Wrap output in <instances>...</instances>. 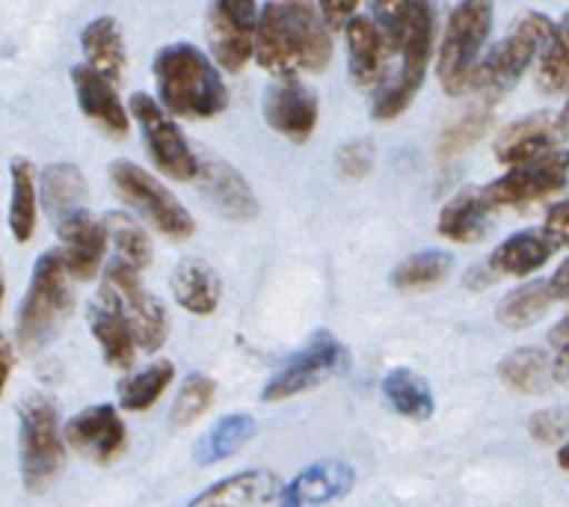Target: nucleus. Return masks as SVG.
<instances>
[{
	"label": "nucleus",
	"instance_id": "1",
	"mask_svg": "<svg viewBox=\"0 0 569 507\" xmlns=\"http://www.w3.org/2000/svg\"><path fill=\"white\" fill-rule=\"evenodd\" d=\"M252 60L273 78L327 69L332 60V39L318 3L267 0L258 16Z\"/></svg>",
	"mask_w": 569,
	"mask_h": 507
},
{
	"label": "nucleus",
	"instance_id": "2",
	"mask_svg": "<svg viewBox=\"0 0 569 507\" xmlns=\"http://www.w3.org/2000/svg\"><path fill=\"white\" fill-rule=\"evenodd\" d=\"M158 101L176 119H217L229 107V89L213 57L193 42L163 44L151 62Z\"/></svg>",
	"mask_w": 569,
	"mask_h": 507
},
{
	"label": "nucleus",
	"instance_id": "3",
	"mask_svg": "<svg viewBox=\"0 0 569 507\" xmlns=\"http://www.w3.org/2000/svg\"><path fill=\"white\" fill-rule=\"evenodd\" d=\"M71 274L62 261L60 249H48L36 258L30 288H27L21 309H18L16 336L21 350L36 354L44 345H51L62 324L74 309V294L69 285Z\"/></svg>",
	"mask_w": 569,
	"mask_h": 507
},
{
	"label": "nucleus",
	"instance_id": "4",
	"mask_svg": "<svg viewBox=\"0 0 569 507\" xmlns=\"http://www.w3.org/2000/svg\"><path fill=\"white\" fill-rule=\"evenodd\" d=\"M496 3L492 0H460L445 21L439 53H436V74L451 98L469 92L471 74L483 60V48L492 33Z\"/></svg>",
	"mask_w": 569,
	"mask_h": 507
},
{
	"label": "nucleus",
	"instance_id": "5",
	"mask_svg": "<svg viewBox=\"0 0 569 507\" xmlns=\"http://www.w3.org/2000/svg\"><path fill=\"white\" fill-rule=\"evenodd\" d=\"M18 454L27 493H44L62 471L66 434L60 430L57 404L42 391L24 398L18 407Z\"/></svg>",
	"mask_w": 569,
	"mask_h": 507
},
{
	"label": "nucleus",
	"instance_id": "6",
	"mask_svg": "<svg viewBox=\"0 0 569 507\" xmlns=\"http://www.w3.org/2000/svg\"><path fill=\"white\" fill-rule=\"evenodd\" d=\"M551 27L555 21L542 12H525L516 18L513 30L492 51L483 53V60L471 74L469 92L483 98H501L510 92L522 80L525 71L537 62L542 44L549 42Z\"/></svg>",
	"mask_w": 569,
	"mask_h": 507
},
{
	"label": "nucleus",
	"instance_id": "7",
	"mask_svg": "<svg viewBox=\"0 0 569 507\" xmlns=\"http://www.w3.org/2000/svg\"><path fill=\"white\" fill-rule=\"evenodd\" d=\"M436 39V9L430 0H416L412 16L407 21L403 39H400V69L398 74L380 89L373 98V119L377 122H395L400 113H407L416 101L418 89L427 78V66L433 60Z\"/></svg>",
	"mask_w": 569,
	"mask_h": 507
},
{
	"label": "nucleus",
	"instance_id": "8",
	"mask_svg": "<svg viewBox=\"0 0 569 507\" xmlns=\"http://www.w3.org/2000/svg\"><path fill=\"white\" fill-rule=\"evenodd\" d=\"M110 181L116 196L122 199L131 211H137L151 229L160 231L169 240L193 238L196 220L187 211L184 202H178L176 193H169L149 169L137 167L131 160H113L110 163Z\"/></svg>",
	"mask_w": 569,
	"mask_h": 507
},
{
	"label": "nucleus",
	"instance_id": "9",
	"mask_svg": "<svg viewBox=\"0 0 569 507\" xmlns=\"http://www.w3.org/2000/svg\"><path fill=\"white\" fill-rule=\"evenodd\" d=\"M128 110L140 128L146 155L160 176L172 178V181H196L202 172V158L187 142L176 116L167 113L158 98L149 96V92H133Z\"/></svg>",
	"mask_w": 569,
	"mask_h": 507
},
{
	"label": "nucleus",
	"instance_id": "10",
	"mask_svg": "<svg viewBox=\"0 0 569 507\" xmlns=\"http://www.w3.org/2000/svg\"><path fill=\"white\" fill-rule=\"evenodd\" d=\"M98 297H104L107 302H113L116 309L122 311L124 320L131 324L137 345L146 354H154L163 347L169 336V315L167 306L142 288L140 270H133L128 265L110 261L104 270V282Z\"/></svg>",
	"mask_w": 569,
	"mask_h": 507
},
{
	"label": "nucleus",
	"instance_id": "11",
	"mask_svg": "<svg viewBox=\"0 0 569 507\" xmlns=\"http://www.w3.org/2000/svg\"><path fill=\"white\" fill-rule=\"evenodd\" d=\"M569 185V151L551 149L549 155L525 160L516 167H507V172L489 181L483 187L492 208H528L533 202H542L549 196L560 193Z\"/></svg>",
	"mask_w": 569,
	"mask_h": 507
},
{
	"label": "nucleus",
	"instance_id": "12",
	"mask_svg": "<svg viewBox=\"0 0 569 507\" xmlns=\"http://www.w3.org/2000/svg\"><path fill=\"white\" fill-rule=\"evenodd\" d=\"M341 371H347L345 345L332 332H318V336H311V341L302 347L300 354L291 356L279 368L276 377H270V382L261 391V400L276 404V400L297 398V395L315 389Z\"/></svg>",
	"mask_w": 569,
	"mask_h": 507
},
{
	"label": "nucleus",
	"instance_id": "13",
	"mask_svg": "<svg viewBox=\"0 0 569 507\" xmlns=\"http://www.w3.org/2000/svg\"><path fill=\"white\" fill-rule=\"evenodd\" d=\"M256 0H208V44L222 71L238 74L256 53Z\"/></svg>",
	"mask_w": 569,
	"mask_h": 507
},
{
	"label": "nucleus",
	"instance_id": "14",
	"mask_svg": "<svg viewBox=\"0 0 569 507\" xmlns=\"http://www.w3.org/2000/svg\"><path fill=\"white\" fill-rule=\"evenodd\" d=\"M261 113L270 131L302 146L318 128L320 101L315 89L302 83L300 74H284V78H273V83L264 89Z\"/></svg>",
	"mask_w": 569,
	"mask_h": 507
},
{
	"label": "nucleus",
	"instance_id": "15",
	"mask_svg": "<svg viewBox=\"0 0 569 507\" xmlns=\"http://www.w3.org/2000/svg\"><path fill=\"white\" fill-rule=\"evenodd\" d=\"M66 443L78 454L89 457L98 466L113 463L128 445V430L113 404H96V407L80 409L66 425Z\"/></svg>",
	"mask_w": 569,
	"mask_h": 507
},
{
	"label": "nucleus",
	"instance_id": "16",
	"mask_svg": "<svg viewBox=\"0 0 569 507\" xmlns=\"http://www.w3.org/2000/svg\"><path fill=\"white\" fill-rule=\"evenodd\" d=\"M71 87L78 98L80 113L96 125L98 131H104L113 140H124L131 131V110L122 105V98L116 92V83L104 78L101 71L83 66L71 69Z\"/></svg>",
	"mask_w": 569,
	"mask_h": 507
},
{
	"label": "nucleus",
	"instance_id": "17",
	"mask_svg": "<svg viewBox=\"0 0 569 507\" xmlns=\"http://www.w3.org/2000/svg\"><path fill=\"white\" fill-rule=\"evenodd\" d=\"M57 235H60V252L71 279H80V282L92 279L104 265L107 247H110L104 220H96L89 208H83L57 222Z\"/></svg>",
	"mask_w": 569,
	"mask_h": 507
},
{
	"label": "nucleus",
	"instance_id": "18",
	"mask_svg": "<svg viewBox=\"0 0 569 507\" xmlns=\"http://www.w3.org/2000/svg\"><path fill=\"white\" fill-rule=\"evenodd\" d=\"M284 484L267 469L234 471L204 487L187 507H282Z\"/></svg>",
	"mask_w": 569,
	"mask_h": 507
},
{
	"label": "nucleus",
	"instance_id": "19",
	"mask_svg": "<svg viewBox=\"0 0 569 507\" xmlns=\"http://www.w3.org/2000/svg\"><path fill=\"white\" fill-rule=\"evenodd\" d=\"M347 42V74L356 89L371 92L386 83V62H389V42L371 16H356L345 27Z\"/></svg>",
	"mask_w": 569,
	"mask_h": 507
},
{
	"label": "nucleus",
	"instance_id": "20",
	"mask_svg": "<svg viewBox=\"0 0 569 507\" xmlns=\"http://www.w3.org/2000/svg\"><path fill=\"white\" fill-rule=\"evenodd\" d=\"M356 484V471L345 460H318L284 484L282 507H323L345 498Z\"/></svg>",
	"mask_w": 569,
	"mask_h": 507
},
{
	"label": "nucleus",
	"instance_id": "21",
	"mask_svg": "<svg viewBox=\"0 0 569 507\" xmlns=\"http://www.w3.org/2000/svg\"><path fill=\"white\" fill-rule=\"evenodd\" d=\"M560 137H563V131H560L558 116H522V119L507 125L505 131L496 137V160L505 163V167H516V163H525V160L549 155L551 149H560Z\"/></svg>",
	"mask_w": 569,
	"mask_h": 507
},
{
	"label": "nucleus",
	"instance_id": "22",
	"mask_svg": "<svg viewBox=\"0 0 569 507\" xmlns=\"http://www.w3.org/2000/svg\"><path fill=\"white\" fill-rule=\"evenodd\" d=\"M196 185L202 187L208 202L229 220H252L258 213V199L249 181L226 160L202 158V172L196 178Z\"/></svg>",
	"mask_w": 569,
	"mask_h": 507
},
{
	"label": "nucleus",
	"instance_id": "23",
	"mask_svg": "<svg viewBox=\"0 0 569 507\" xmlns=\"http://www.w3.org/2000/svg\"><path fill=\"white\" fill-rule=\"evenodd\" d=\"M492 211L496 208L489 205L483 187H466L442 205L436 231L451 243H478L487 235Z\"/></svg>",
	"mask_w": 569,
	"mask_h": 507
},
{
	"label": "nucleus",
	"instance_id": "24",
	"mask_svg": "<svg viewBox=\"0 0 569 507\" xmlns=\"http://www.w3.org/2000/svg\"><path fill=\"white\" fill-rule=\"evenodd\" d=\"M555 252V243L546 238L542 229H525L516 231L510 238L498 243L487 258V267L492 276H513V279H525V276L537 274Z\"/></svg>",
	"mask_w": 569,
	"mask_h": 507
},
{
	"label": "nucleus",
	"instance_id": "25",
	"mask_svg": "<svg viewBox=\"0 0 569 507\" xmlns=\"http://www.w3.org/2000/svg\"><path fill=\"white\" fill-rule=\"evenodd\" d=\"M80 51L87 60L89 69L101 71L119 87L128 71V51H124V36L119 21L110 16L92 18L83 30H80Z\"/></svg>",
	"mask_w": 569,
	"mask_h": 507
},
{
	"label": "nucleus",
	"instance_id": "26",
	"mask_svg": "<svg viewBox=\"0 0 569 507\" xmlns=\"http://www.w3.org/2000/svg\"><path fill=\"white\" fill-rule=\"evenodd\" d=\"M89 329L96 336L101 354H104V362L116 371H128L137 359V336H133L131 324L124 320V315L116 309L113 302H107L104 297H98L92 306H89Z\"/></svg>",
	"mask_w": 569,
	"mask_h": 507
},
{
	"label": "nucleus",
	"instance_id": "27",
	"mask_svg": "<svg viewBox=\"0 0 569 507\" xmlns=\"http://www.w3.org/2000/svg\"><path fill=\"white\" fill-rule=\"evenodd\" d=\"M169 288H172L178 306L199 318L213 315L222 300L220 276L202 258H184L169 276Z\"/></svg>",
	"mask_w": 569,
	"mask_h": 507
},
{
	"label": "nucleus",
	"instance_id": "28",
	"mask_svg": "<svg viewBox=\"0 0 569 507\" xmlns=\"http://www.w3.org/2000/svg\"><path fill=\"white\" fill-rule=\"evenodd\" d=\"M44 211L51 213L53 226L71 213L87 208V178L74 163H51L44 167L42 185H39Z\"/></svg>",
	"mask_w": 569,
	"mask_h": 507
},
{
	"label": "nucleus",
	"instance_id": "29",
	"mask_svg": "<svg viewBox=\"0 0 569 507\" xmlns=\"http://www.w3.org/2000/svg\"><path fill=\"white\" fill-rule=\"evenodd\" d=\"M9 231L18 243L33 238L36 222H39V185H36V169L27 158H12L9 163Z\"/></svg>",
	"mask_w": 569,
	"mask_h": 507
},
{
	"label": "nucleus",
	"instance_id": "30",
	"mask_svg": "<svg viewBox=\"0 0 569 507\" xmlns=\"http://www.w3.org/2000/svg\"><path fill=\"white\" fill-rule=\"evenodd\" d=\"M382 398L389 400V407L398 412V416L409 418V421H427L433 416L436 400L433 391H430V382L416 374L412 368H391L386 377H382Z\"/></svg>",
	"mask_w": 569,
	"mask_h": 507
},
{
	"label": "nucleus",
	"instance_id": "31",
	"mask_svg": "<svg viewBox=\"0 0 569 507\" xmlns=\"http://www.w3.org/2000/svg\"><path fill=\"white\" fill-rule=\"evenodd\" d=\"M256 436V418L249 412H231L220 418L208 434L196 443V463L199 466H213V463L229 460L238 451H243Z\"/></svg>",
	"mask_w": 569,
	"mask_h": 507
},
{
	"label": "nucleus",
	"instance_id": "32",
	"mask_svg": "<svg viewBox=\"0 0 569 507\" xmlns=\"http://www.w3.org/2000/svg\"><path fill=\"white\" fill-rule=\"evenodd\" d=\"M498 377L519 395H540L555 377V362L540 347H519L498 362Z\"/></svg>",
	"mask_w": 569,
	"mask_h": 507
},
{
	"label": "nucleus",
	"instance_id": "33",
	"mask_svg": "<svg viewBox=\"0 0 569 507\" xmlns=\"http://www.w3.org/2000/svg\"><path fill=\"white\" fill-rule=\"evenodd\" d=\"M104 229L110 247H113V261L133 267L140 274L151 265V256H154L151 238L137 217H131L128 211H110L104 217Z\"/></svg>",
	"mask_w": 569,
	"mask_h": 507
},
{
	"label": "nucleus",
	"instance_id": "34",
	"mask_svg": "<svg viewBox=\"0 0 569 507\" xmlns=\"http://www.w3.org/2000/svg\"><path fill=\"white\" fill-rule=\"evenodd\" d=\"M533 78H537V87L549 96L569 92V12L551 27L549 42L542 44L537 57Z\"/></svg>",
	"mask_w": 569,
	"mask_h": 507
},
{
	"label": "nucleus",
	"instance_id": "35",
	"mask_svg": "<svg viewBox=\"0 0 569 507\" xmlns=\"http://www.w3.org/2000/svg\"><path fill=\"white\" fill-rule=\"evenodd\" d=\"M453 258L442 249H425L416 256L403 258L395 270H391V285L398 291H427L433 285L445 282L451 274Z\"/></svg>",
	"mask_w": 569,
	"mask_h": 507
},
{
	"label": "nucleus",
	"instance_id": "36",
	"mask_svg": "<svg viewBox=\"0 0 569 507\" xmlns=\"http://www.w3.org/2000/svg\"><path fill=\"white\" fill-rule=\"evenodd\" d=\"M176 380V368L167 359H160V362H151L149 368H142L133 377L122 382V389H119V407L128 409V412H146L163 398V391L172 386Z\"/></svg>",
	"mask_w": 569,
	"mask_h": 507
},
{
	"label": "nucleus",
	"instance_id": "37",
	"mask_svg": "<svg viewBox=\"0 0 569 507\" xmlns=\"http://www.w3.org/2000/svg\"><path fill=\"white\" fill-rule=\"evenodd\" d=\"M555 297L549 291V282H528L519 285L516 291H510L505 300L498 302V320L510 329H525L537 324L546 315Z\"/></svg>",
	"mask_w": 569,
	"mask_h": 507
},
{
	"label": "nucleus",
	"instance_id": "38",
	"mask_svg": "<svg viewBox=\"0 0 569 507\" xmlns=\"http://www.w3.org/2000/svg\"><path fill=\"white\" fill-rule=\"evenodd\" d=\"M213 395H217V382L208 374H187L176 400H172V412H169L172 427L196 425L211 409Z\"/></svg>",
	"mask_w": 569,
	"mask_h": 507
},
{
	"label": "nucleus",
	"instance_id": "39",
	"mask_svg": "<svg viewBox=\"0 0 569 507\" xmlns=\"http://www.w3.org/2000/svg\"><path fill=\"white\" fill-rule=\"evenodd\" d=\"M489 128V113L487 110H475V113L462 116L460 122H453L451 128H445V133L439 137V158H453L460 155L462 149H471L475 142L487 133Z\"/></svg>",
	"mask_w": 569,
	"mask_h": 507
},
{
	"label": "nucleus",
	"instance_id": "40",
	"mask_svg": "<svg viewBox=\"0 0 569 507\" xmlns=\"http://www.w3.org/2000/svg\"><path fill=\"white\" fill-rule=\"evenodd\" d=\"M416 0H371V18L386 36L391 53L400 51V39L407 30V21L412 16Z\"/></svg>",
	"mask_w": 569,
	"mask_h": 507
},
{
	"label": "nucleus",
	"instance_id": "41",
	"mask_svg": "<svg viewBox=\"0 0 569 507\" xmlns=\"http://www.w3.org/2000/svg\"><path fill=\"white\" fill-rule=\"evenodd\" d=\"M373 160H377V151L371 140H350L338 149L336 167L345 178H362L371 172Z\"/></svg>",
	"mask_w": 569,
	"mask_h": 507
},
{
	"label": "nucleus",
	"instance_id": "42",
	"mask_svg": "<svg viewBox=\"0 0 569 507\" xmlns=\"http://www.w3.org/2000/svg\"><path fill=\"white\" fill-rule=\"evenodd\" d=\"M315 3H318L320 18H323V24L329 30H345L359 16V3L362 0H315Z\"/></svg>",
	"mask_w": 569,
	"mask_h": 507
},
{
	"label": "nucleus",
	"instance_id": "43",
	"mask_svg": "<svg viewBox=\"0 0 569 507\" xmlns=\"http://www.w3.org/2000/svg\"><path fill=\"white\" fill-rule=\"evenodd\" d=\"M563 418L555 412V409H540V412H533L531 421H528V430L537 443H558L563 439Z\"/></svg>",
	"mask_w": 569,
	"mask_h": 507
},
{
	"label": "nucleus",
	"instance_id": "44",
	"mask_svg": "<svg viewBox=\"0 0 569 507\" xmlns=\"http://www.w3.org/2000/svg\"><path fill=\"white\" fill-rule=\"evenodd\" d=\"M542 231H546V238L555 243V249L569 247V199L558 202L549 213H546Z\"/></svg>",
	"mask_w": 569,
	"mask_h": 507
},
{
	"label": "nucleus",
	"instance_id": "45",
	"mask_svg": "<svg viewBox=\"0 0 569 507\" xmlns=\"http://www.w3.org/2000/svg\"><path fill=\"white\" fill-rule=\"evenodd\" d=\"M12 368H16V347H12V341L0 332V398H3V391H7Z\"/></svg>",
	"mask_w": 569,
	"mask_h": 507
},
{
	"label": "nucleus",
	"instance_id": "46",
	"mask_svg": "<svg viewBox=\"0 0 569 507\" xmlns=\"http://www.w3.org/2000/svg\"><path fill=\"white\" fill-rule=\"evenodd\" d=\"M549 291L555 300H567L569 302V258H563L558 265V270L551 274L549 279Z\"/></svg>",
	"mask_w": 569,
	"mask_h": 507
},
{
	"label": "nucleus",
	"instance_id": "47",
	"mask_svg": "<svg viewBox=\"0 0 569 507\" xmlns=\"http://www.w3.org/2000/svg\"><path fill=\"white\" fill-rule=\"evenodd\" d=\"M549 341H551V347H555V350H560V347L569 345V315L563 320H558L555 327H551Z\"/></svg>",
	"mask_w": 569,
	"mask_h": 507
},
{
	"label": "nucleus",
	"instance_id": "48",
	"mask_svg": "<svg viewBox=\"0 0 569 507\" xmlns=\"http://www.w3.org/2000/svg\"><path fill=\"white\" fill-rule=\"evenodd\" d=\"M555 377L569 382V345L560 347L558 356H555Z\"/></svg>",
	"mask_w": 569,
	"mask_h": 507
},
{
	"label": "nucleus",
	"instance_id": "49",
	"mask_svg": "<svg viewBox=\"0 0 569 507\" xmlns=\"http://www.w3.org/2000/svg\"><path fill=\"white\" fill-rule=\"evenodd\" d=\"M558 125H560V131H563V137L569 133V96H567V105H563V110L558 113Z\"/></svg>",
	"mask_w": 569,
	"mask_h": 507
},
{
	"label": "nucleus",
	"instance_id": "50",
	"mask_svg": "<svg viewBox=\"0 0 569 507\" xmlns=\"http://www.w3.org/2000/svg\"><path fill=\"white\" fill-rule=\"evenodd\" d=\"M558 466L563 471H569V443L560 445V448H558Z\"/></svg>",
	"mask_w": 569,
	"mask_h": 507
},
{
	"label": "nucleus",
	"instance_id": "51",
	"mask_svg": "<svg viewBox=\"0 0 569 507\" xmlns=\"http://www.w3.org/2000/svg\"><path fill=\"white\" fill-rule=\"evenodd\" d=\"M3 294H7V279H3V265H0V306H3Z\"/></svg>",
	"mask_w": 569,
	"mask_h": 507
},
{
	"label": "nucleus",
	"instance_id": "52",
	"mask_svg": "<svg viewBox=\"0 0 569 507\" xmlns=\"http://www.w3.org/2000/svg\"><path fill=\"white\" fill-rule=\"evenodd\" d=\"M293 3H315V0H293Z\"/></svg>",
	"mask_w": 569,
	"mask_h": 507
}]
</instances>
